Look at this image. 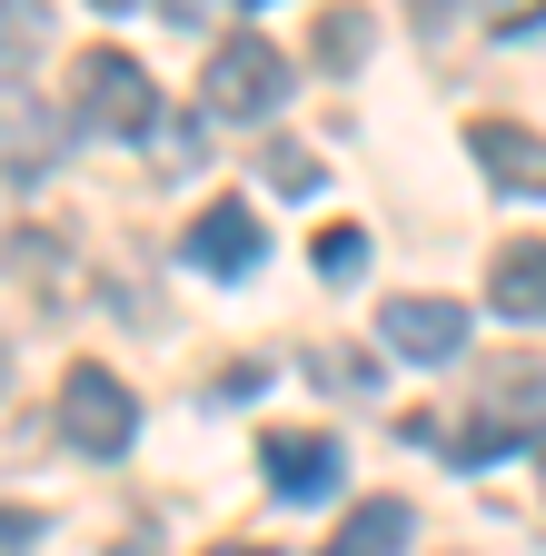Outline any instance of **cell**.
Returning <instances> with one entry per match:
<instances>
[{
    "mask_svg": "<svg viewBox=\"0 0 546 556\" xmlns=\"http://www.w3.org/2000/svg\"><path fill=\"white\" fill-rule=\"evenodd\" d=\"M526 388H546V378H536V368H507V378L487 388V407H477L467 428H447V447H457L467 467L517 457V447H546V407H507V397H526Z\"/></svg>",
    "mask_w": 546,
    "mask_h": 556,
    "instance_id": "obj_4",
    "label": "cell"
},
{
    "mask_svg": "<svg viewBox=\"0 0 546 556\" xmlns=\"http://www.w3.org/2000/svg\"><path fill=\"white\" fill-rule=\"evenodd\" d=\"M169 21H189V30H199V21H209V0H169Z\"/></svg>",
    "mask_w": 546,
    "mask_h": 556,
    "instance_id": "obj_16",
    "label": "cell"
},
{
    "mask_svg": "<svg viewBox=\"0 0 546 556\" xmlns=\"http://www.w3.org/2000/svg\"><path fill=\"white\" fill-rule=\"evenodd\" d=\"M71 119L90 139H150L160 129V80L129 50H80V70H71Z\"/></svg>",
    "mask_w": 546,
    "mask_h": 556,
    "instance_id": "obj_1",
    "label": "cell"
},
{
    "mask_svg": "<svg viewBox=\"0 0 546 556\" xmlns=\"http://www.w3.org/2000/svg\"><path fill=\"white\" fill-rule=\"evenodd\" d=\"M199 100H209V119H268V110L289 100V60H279V40H258V30L219 40L209 70H199Z\"/></svg>",
    "mask_w": 546,
    "mask_h": 556,
    "instance_id": "obj_2",
    "label": "cell"
},
{
    "mask_svg": "<svg viewBox=\"0 0 546 556\" xmlns=\"http://www.w3.org/2000/svg\"><path fill=\"white\" fill-rule=\"evenodd\" d=\"M378 338H388V358H407V368H447L457 348H467V308L457 299H428V289H397L378 308Z\"/></svg>",
    "mask_w": 546,
    "mask_h": 556,
    "instance_id": "obj_5",
    "label": "cell"
},
{
    "mask_svg": "<svg viewBox=\"0 0 546 556\" xmlns=\"http://www.w3.org/2000/svg\"><path fill=\"white\" fill-rule=\"evenodd\" d=\"M50 150H60L50 119L30 110V90H11V189H40L50 179Z\"/></svg>",
    "mask_w": 546,
    "mask_h": 556,
    "instance_id": "obj_11",
    "label": "cell"
},
{
    "mask_svg": "<svg viewBox=\"0 0 546 556\" xmlns=\"http://www.w3.org/2000/svg\"><path fill=\"white\" fill-rule=\"evenodd\" d=\"M258 467H268V486H279L289 507H318L328 486H338V438H308V428H268Z\"/></svg>",
    "mask_w": 546,
    "mask_h": 556,
    "instance_id": "obj_7",
    "label": "cell"
},
{
    "mask_svg": "<svg viewBox=\"0 0 546 556\" xmlns=\"http://www.w3.org/2000/svg\"><path fill=\"white\" fill-rule=\"evenodd\" d=\"M487 308L497 318H546V239H517V249H497V268H487Z\"/></svg>",
    "mask_w": 546,
    "mask_h": 556,
    "instance_id": "obj_9",
    "label": "cell"
},
{
    "mask_svg": "<svg viewBox=\"0 0 546 556\" xmlns=\"http://www.w3.org/2000/svg\"><path fill=\"white\" fill-rule=\"evenodd\" d=\"M258 179L279 189V199H318V179H328V169H318L308 150H268V160H258Z\"/></svg>",
    "mask_w": 546,
    "mask_h": 556,
    "instance_id": "obj_14",
    "label": "cell"
},
{
    "mask_svg": "<svg viewBox=\"0 0 546 556\" xmlns=\"http://www.w3.org/2000/svg\"><path fill=\"white\" fill-rule=\"evenodd\" d=\"M308 258H318V278H358V268H368V229L338 219V229H318V249H308Z\"/></svg>",
    "mask_w": 546,
    "mask_h": 556,
    "instance_id": "obj_13",
    "label": "cell"
},
{
    "mask_svg": "<svg viewBox=\"0 0 546 556\" xmlns=\"http://www.w3.org/2000/svg\"><path fill=\"white\" fill-rule=\"evenodd\" d=\"M368 50H378V30H368V11H358V0H348V11H328V21H318V60H328V70H358Z\"/></svg>",
    "mask_w": 546,
    "mask_h": 556,
    "instance_id": "obj_12",
    "label": "cell"
},
{
    "mask_svg": "<svg viewBox=\"0 0 546 556\" xmlns=\"http://www.w3.org/2000/svg\"><path fill=\"white\" fill-rule=\"evenodd\" d=\"M60 438H71L80 457H119L129 438H140V397L119 388V368L80 358L71 378H60Z\"/></svg>",
    "mask_w": 546,
    "mask_h": 556,
    "instance_id": "obj_3",
    "label": "cell"
},
{
    "mask_svg": "<svg viewBox=\"0 0 546 556\" xmlns=\"http://www.w3.org/2000/svg\"><path fill=\"white\" fill-rule=\"evenodd\" d=\"M407 536H418V517H407V497H368L358 517H338L328 556H407Z\"/></svg>",
    "mask_w": 546,
    "mask_h": 556,
    "instance_id": "obj_10",
    "label": "cell"
},
{
    "mask_svg": "<svg viewBox=\"0 0 546 556\" xmlns=\"http://www.w3.org/2000/svg\"><path fill=\"white\" fill-rule=\"evenodd\" d=\"M179 258H189L199 278H249V268H258V219H249V199H209V208L189 219Z\"/></svg>",
    "mask_w": 546,
    "mask_h": 556,
    "instance_id": "obj_6",
    "label": "cell"
},
{
    "mask_svg": "<svg viewBox=\"0 0 546 556\" xmlns=\"http://www.w3.org/2000/svg\"><path fill=\"white\" fill-rule=\"evenodd\" d=\"M209 556H268V546H209Z\"/></svg>",
    "mask_w": 546,
    "mask_h": 556,
    "instance_id": "obj_17",
    "label": "cell"
},
{
    "mask_svg": "<svg viewBox=\"0 0 546 556\" xmlns=\"http://www.w3.org/2000/svg\"><path fill=\"white\" fill-rule=\"evenodd\" d=\"M40 0H11V90H30V40H40Z\"/></svg>",
    "mask_w": 546,
    "mask_h": 556,
    "instance_id": "obj_15",
    "label": "cell"
},
{
    "mask_svg": "<svg viewBox=\"0 0 546 556\" xmlns=\"http://www.w3.org/2000/svg\"><path fill=\"white\" fill-rule=\"evenodd\" d=\"M467 150H477V169H487L497 189L546 199V139H536V129H517V119H477V129H467Z\"/></svg>",
    "mask_w": 546,
    "mask_h": 556,
    "instance_id": "obj_8",
    "label": "cell"
},
{
    "mask_svg": "<svg viewBox=\"0 0 546 556\" xmlns=\"http://www.w3.org/2000/svg\"><path fill=\"white\" fill-rule=\"evenodd\" d=\"M536 477H546V447H536Z\"/></svg>",
    "mask_w": 546,
    "mask_h": 556,
    "instance_id": "obj_19",
    "label": "cell"
},
{
    "mask_svg": "<svg viewBox=\"0 0 546 556\" xmlns=\"http://www.w3.org/2000/svg\"><path fill=\"white\" fill-rule=\"evenodd\" d=\"M239 11H279V0H239Z\"/></svg>",
    "mask_w": 546,
    "mask_h": 556,
    "instance_id": "obj_18",
    "label": "cell"
}]
</instances>
